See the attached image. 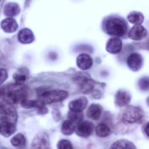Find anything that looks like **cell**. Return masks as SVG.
<instances>
[{"label":"cell","mask_w":149,"mask_h":149,"mask_svg":"<svg viewBox=\"0 0 149 149\" xmlns=\"http://www.w3.org/2000/svg\"><path fill=\"white\" fill-rule=\"evenodd\" d=\"M101 29L105 34L113 37L127 38L129 30L128 23L125 18L116 14H111L103 17Z\"/></svg>","instance_id":"1"},{"label":"cell","mask_w":149,"mask_h":149,"mask_svg":"<svg viewBox=\"0 0 149 149\" xmlns=\"http://www.w3.org/2000/svg\"><path fill=\"white\" fill-rule=\"evenodd\" d=\"M1 89V96L6 103L10 105L21 102L28 96V89L23 85L14 83Z\"/></svg>","instance_id":"2"},{"label":"cell","mask_w":149,"mask_h":149,"mask_svg":"<svg viewBox=\"0 0 149 149\" xmlns=\"http://www.w3.org/2000/svg\"><path fill=\"white\" fill-rule=\"evenodd\" d=\"M68 93L63 90H50L42 93L39 95L38 101L41 105L51 104L65 100L68 97Z\"/></svg>","instance_id":"3"},{"label":"cell","mask_w":149,"mask_h":149,"mask_svg":"<svg viewBox=\"0 0 149 149\" xmlns=\"http://www.w3.org/2000/svg\"><path fill=\"white\" fill-rule=\"evenodd\" d=\"M73 81L82 93L87 94L93 91L95 82L87 73L78 72L73 76Z\"/></svg>","instance_id":"4"},{"label":"cell","mask_w":149,"mask_h":149,"mask_svg":"<svg viewBox=\"0 0 149 149\" xmlns=\"http://www.w3.org/2000/svg\"><path fill=\"white\" fill-rule=\"evenodd\" d=\"M143 110L139 107L128 106L122 113V120L124 122L129 124L140 123L144 120Z\"/></svg>","instance_id":"5"},{"label":"cell","mask_w":149,"mask_h":149,"mask_svg":"<svg viewBox=\"0 0 149 149\" xmlns=\"http://www.w3.org/2000/svg\"><path fill=\"white\" fill-rule=\"evenodd\" d=\"M17 120L15 109L10 104H0V121L15 124Z\"/></svg>","instance_id":"6"},{"label":"cell","mask_w":149,"mask_h":149,"mask_svg":"<svg viewBox=\"0 0 149 149\" xmlns=\"http://www.w3.org/2000/svg\"><path fill=\"white\" fill-rule=\"evenodd\" d=\"M31 149H52L49 136L44 132H40L31 142Z\"/></svg>","instance_id":"7"},{"label":"cell","mask_w":149,"mask_h":149,"mask_svg":"<svg viewBox=\"0 0 149 149\" xmlns=\"http://www.w3.org/2000/svg\"><path fill=\"white\" fill-rule=\"evenodd\" d=\"M94 129V124L90 121H82L75 126V131L80 137L86 138L92 134Z\"/></svg>","instance_id":"8"},{"label":"cell","mask_w":149,"mask_h":149,"mask_svg":"<svg viewBox=\"0 0 149 149\" xmlns=\"http://www.w3.org/2000/svg\"><path fill=\"white\" fill-rule=\"evenodd\" d=\"M127 64L128 68L132 71H138L143 65L142 56L137 52L131 53L127 58Z\"/></svg>","instance_id":"9"},{"label":"cell","mask_w":149,"mask_h":149,"mask_svg":"<svg viewBox=\"0 0 149 149\" xmlns=\"http://www.w3.org/2000/svg\"><path fill=\"white\" fill-rule=\"evenodd\" d=\"M148 36V30L141 24L134 25L128 33V37L136 41L143 40Z\"/></svg>","instance_id":"10"},{"label":"cell","mask_w":149,"mask_h":149,"mask_svg":"<svg viewBox=\"0 0 149 149\" xmlns=\"http://www.w3.org/2000/svg\"><path fill=\"white\" fill-rule=\"evenodd\" d=\"M131 98L129 92L124 89H120L115 95V104L120 107H126L130 103Z\"/></svg>","instance_id":"11"},{"label":"cell","mask_w":149,"mask_h":149,"mask_svg":"<svg viewBox=\"0 0 149 149\" xmlns=\"http://www.w3.org/2000/svg\"><path fill=\"white\" fill-rule=\"evenodd\" d=\"M122 49V42L119 38H111L107 42L106 50L110 54H119L121 52Z\"/></svg>","instance_id":"12"},{"label":"cell","mask_w":149,"mask_h":149,"mask_svg":"<svg viewBox=\"0 0 149 149\" xmlns=\"http://www.w3.org/2000/svg\"><path fill=\"white\" fill-rule=\"evenodd\" d=\"M93 63L92 57L87 54L82 53L78 56L76 60L77 66L82 70H86L92 66Z\"/></svg>","instance_id":"13"},{"label":"cell","mask_w":149,"mask_h":149,"mask_svg":"<svg viewBox=\"0 0 149 149\" xmlns=\"http://www.w3.org/2000/svg\"><path fill=\"white\" fill-rule=\"evenodd\" d=\"M88 100L85 96L79 97L71 101L68 104L70 110L82 112L88 104Z\"/></svg>","instance_id":"14"},{"label":"cell","mask_w":149,"mask_h":149,"mask_svg":"<svg viewBox=\"0 0 149 149\" xmlns=\"http://www.w3.org/2000/svg\"><path fill=\"white\" fill-rule=\"evenodd\" d=\"M17 38L18 41L22 44H29L34 42L35 36L30 29L24 28L19 31Z\"/></svg>","instance_id":"15"},{"label":"cell","mask_w":149,"mask_h":149,"mask_svg":"<svg viewBox=\"0 0 149 149\" xmlns=\"http://www.w3.org/2000/svg\"><path fill=\"white\" fill-rule=\"evenodd\" d=\"M1 27L4 32L8 33L15 32L18 28L16 20L11 17H8L3 20L1 23Z\"/></svg>","instance_id":"16"},{"label":"cell","mask_w":149,"mask_h":149,"mask_svg":"<svg viewBox=\"0 0 149 149\" xmlns=\"http://www.w3.org/2000/svg\"><path fill=\"white\" fill-rule=\"evenodd\" d=\"M102 107L99 104H91L87 110V116L91 120H98L102 113Z\"/></svg>","instance_id":"17"},{"label":"cell","mask_w":149,"mask_h":149,"mask_svg":"<svg viewBox=\"0 0 149 149\" xmlns=\"http://www.w3.org/2000/svg\"><path fill=\"white\" fill-rule=\"evenodd\" d=\"M20 12L19 5L15 3H8L3 8V14L6 16L12 17L18 15Z\"/></svg>","instance_id":"18"},{"label":"cell","mask_w":149,"mask_h":149,"mask_svg":"<svg viewBox=\"0 0 149 149\" xmlns=\"http://www.w3.org/2000/svg\"><path fill=\"white\" fill-rule=\"evenodd\" d=\"M15 131V124L4 122H1L0 123V134L4 137H10Z\"/></svg>","instance_id":"19"},{"label":"cell","mask_w":149,"mask_h":149,"mask_svg":"<svg viewBox=\"0 0 149 149\" xmlns=\"http://www.w3.org/2000/svg\"><path fill=\"white\" fill-rule=\"evenodd\" d=\"M109 149H137L135 145L130 142L124 139L118 140L110 146Z\"/></svg>","instance_id":"20"},{"label":"cell","mask_w":149,"mask_h":149,"mask_svg":"<svg viewBox=\"0 0 149 149\" xmlns=\"http://www.w3.org/2000/svg\"><path fill=\"white\" fill-rule=\"evenodd\" d=\"M128 21L134 25L141 24L144 22V17L143 13L139 11H133L127 16Z\"/></svg>","instance_id":"21"},{"label":"cell","mask_w":149,"mask_h":149,"mask_svg":"<svg viewBox=\"0 0 149 149\" xmlns=\"http://www.w3.org/2000/svg\"><path fill=\"white\" fill-rule=\"evenodd\" d=\"M75 125L69 120L64 121L61 126V131L62 134L65 136L72 134L75 131Z\"/></svg>","instance_id":"22"},{"label":"cell","mask_w":149,"mask_h":149,"mask_svg":"<svg viewBox=\"0 0 149 149\" xmlns=\"http://www.w3.org/2000/svg\"><path fill=\"white\" fill-rule=\"evenodd\" d=\"M67 117L69 120L71 121L74 124L77 125L83 121L84 116L82 112L70 110L67 113Z\"/></svg>","instance_id":"23"},{"label":"cell","mask_w":149,"mask_h":149,"mask_svg":"<svg viewBox=\"0 0 149 149\" xmlns=\"http://www.w3.org/2000/svg\"><path fill=\"white\" fill-rule=\"evenodd\" d=\"M95 132L97 136L103 138L108 136L111 133V130L107 125L104 123H100L96 127Z\"/></svg>","instance_id":"24"},{"label":"cell","mask_w":149,"mask_h":149,"mask_svg":"<svg viewBox=\"0 0 149 149\" xmlns=\"http://www.w3.org/2000/svg\"><path fill=\"white\" fill-rule=\"evenodd\" d=\"M26 139L22 134H18L13 136L10 140V143L14 147H24L26 144Z\"/></svg>","instance_id":"25"},{"label":"cell","mask_w":149,"mask_h":149,"mask_svg":"<svg viewBox=\"0 0 149 149\" xmlns=\"http://www.w3.org/2000/svg\"><path fill=\"white\" fill-rule=\"evenodd\" d=\"M27 71L23 70H21L18 72L14 74L13 78L15 83L17 85H23L27 79Z\"/></svg>","instance_id":"26"},{"label":"cell","mask_w":149,"mask_h":149,"mask_svg":"<svg viewBox=\"0 0 149 149\" xmlns=\"http://www.w3.org/2000/svg\"><path fill=\"white\" fill-rule=\"evenodd\" d=\"M21 105L24 108L26 109L33 108H38L39 107L43 106L39 103L37 100H28L25 99L21 101Z\"/></svg>","instance_id":"27"},{"label":"cell","mask_w":149,"mask_h":149,"mask_svg":"<svg viewBox=\"0 0 149 149\" xmlns=\"http://www.w3.org/2000/svg\"><path fill=\"white\" fill-rule=\"evenodd\" d=\"M149 82L148 77H143L141 78L138 81V85L139 88L142 91H148Z\"/></svg>","instance_id":"28"},{"label":"cell","mask_w":149,"mask_h":149,"mask_svg":"<svg viewBox=\"0 0 149 149\" xmlns=\"http://www.w3.org/2000/svg\"><path fill=\"white\" fill-rule=\"evenodd\" d=\"M57 149H73L72 145L70 141L66 140H61L58 143Z\"/></svg>","instance_id":"29"},{"label":"cell","mask_w":149,"mask_h":149,"mask_svg":"<svg viewBox=\"0 0 149 149\" xmlns=\"http://www.w3.org/2000/svg\"><path fill=\"white\" fill-rule=\"evenodd\" d=\"M8 78L7 71L3 69H0V85L2 84Z\"/></svg>","instance_id":"30"},{"label":"cell","mask_w":149,"mask_h":149,"mask_svg":"<svg viewBox=\"0 0 149 149\" xmlns=\"http://www.w3.org/2000/svg\"><path fill=\"white\" fill-rule=\"evenodd\" d=\"M38 112L40 114H45L48 112V109L45 107V105H43L38 108Z\"/></svg>","instance_id":"31"},{"label":"cell","mask_w":149,"mask_h":149,"mask_svg":"<svg viewBox=\"0 0 149 149\" xmlns=\"http://www.w3.org/2000/svg\"><path fill=\"white\" fill-rule=\"evenodd\" d=\"M143 131L148 137H149V123L148 122L144 125L143 127Z\"/></svg>","instance_id":"32"},{"label":"cell","mask_w":149,"mask_h":149,"mask_svg":"<svg viewBox=\"0 0 149 149\" xmlns=\"http://www.w3.org/2000/svg\"><path fill=\"white\" fill-rule=\"evenodd\" d=\"M50 57L51 58H55L57 57V56H56V54H53V56H52V53L51 54V56H50Z\"/></svg>","instance_id":"33"},{"label":"cell","mask_w":149,"mask_h":149,"mask_svg":"<svg viewBox=\"0 0 149 149\" xmlns=\"http://www.w3.org/2000/svg\"><path fill=\"white\" fill-rule=\"evenodd\" d=\"M1 89L0 88V96H1Z\"/></svg>","instance_id":"34"},{"label":"cell","mask_w":149,"mask_h":149,"mask_svg":"<svg viewBox=\"0 0 149 149\" xmlns=\"http://www.w3.org/2000/svg\"><path fill=\"white\" fill-rule=\"evenodd\" d=\"M0 1H1V0H0Z\"/></svg>","instance_id":"35"}]
</instances>
